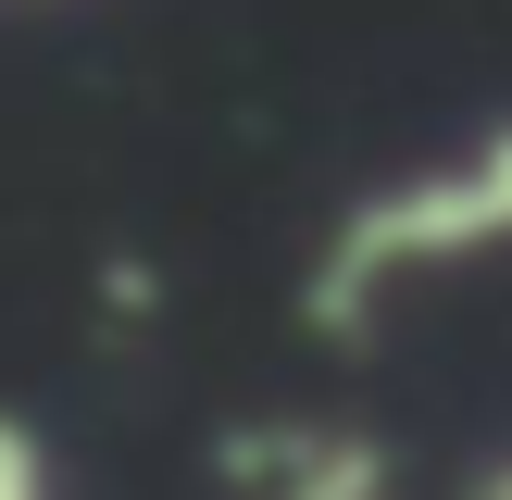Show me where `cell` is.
Here are the masks:
<instances>
[{
  "instance_id": "cell-1",
  "label": "cell",
  "mask_w": 512,
  "mask_h": 500,
  "mask_svg": "<svg viewBox=\"0 0 512 500\" xmlns=\"http://www.w3.org/2000/svg\"><path fill=\"white\" fill-rule=\"evenodd\" d=\"M500 250H512V113L425 150V163H400V175H375V188H350L325 213L313 263H300V325L325 350H375L413 288L475 275Z\"/></svg>"
},
{
  "instance_id": "cell-2",
  "label": "cell",
  "mask_w": 512,
  "mask_h": 500,
  "mask_svg": "<svg viewBox=\"0 0 512 500\" xmlns=\"http://www.w3.org/2000/svg\"><path fill=\"white\" fill-rule=\"evenodd\" d=\"M225 488L250 500H413L400 488V450L375 425H238L225 438Z\"/></svg>"
},
{
  "instance_id": "cell-3",
  "label": "cell",
  "mask_w": 512,
  "mask_h": 500,
  "mask_svg": "<svg viewBox=\"0 0 512 500\" xmlns=\"http://www.w3.org/2000/svg\"><path fill=\"white\" fill-rule=\"evenodd\" d=\"M0 500H75V488H63V463H50V438L13 413V400H0Z\"/></svg>"
},
{
  "instance_id": "cell-4",
  "label": "cell",
  "mask_w": 512,
  "mask_h": 500,
  "mask_svg": "<svg viewBox=\"0 0 512 500\" xmlns=\"http://www.w3.org/2000/svg\"><path fill=\"white\" fill-rule=\"evenodd\" d=\"M463 500H512V450H500V463H475V475H463Z\"/></svg>"
}]
</instances>
